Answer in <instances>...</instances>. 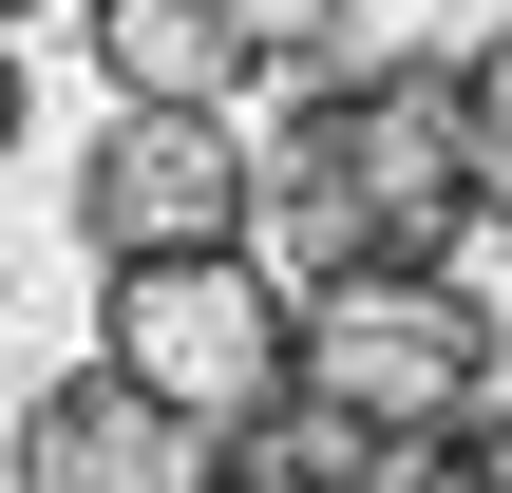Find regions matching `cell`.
Segmentation results:
<instances>
[{"label":"cell","instance_id":"cell-1","mask_svg":"<svg viewBox=\"0 0 512 493\" xmlns=\"http://www.w3.org/2000/svg\"><path fill=\"white\" fill-rule=\"evenodd\" d=\"M266 228H285V285L456 266V247L494 228V152H475V114H456V57L304 76V114L266 133Z\"/></svg>","mask_w":512,"mask_h":493},{"label":"cell","instance_id":"cell-11","mask_svg":"<svg viewBox=\"0 0 512 493\" xmlns=\"http://www.w3.org/2000/svg\"><path fill=\"white\" fill-rule=\"evenodd\" d=\"M494 228H512V209H494Z\"/></svg>","mask_w":512,"mask_h":493},{"label":"cell","instance_id":"cell-3","mask_svg":"<svg viewBox=\"0 0 512 493\" xmlns=\"http://www.w3.org/2000/svg\"><path fill=\"white\" fill-rule=\"evenodd\" d=\"M304 399L361 418L380 456L494 418V304H475V266H361V285H304Z\"/></svg>","mask_w":512,"mask_h":493},{"label":"cell","instance_id":"cell-2","mask_svg":"<svg viewBox=\"0 0 512 493\" xmlns=\"http://www.w3.org/2000/svg\"><path fill=\"white\" fill-rule=\"evenodd\" d=\"M95 361L171 418V437H285L304 418V285L266 247H190V266H95Z\"/></svg>","mask_w":512,"mask_h":493},{"label":"cell","instance_id":"cell-9","mask_svg":"<svg viewBox=\"0 0 512 493\" xmlns=\"http://www.w3.org/2000/svg\"><path fill=\"white\" fill-rule=\"evenodd\" d=\"M456 114H475V152H494V209H512V19H494V38H456Z\"/></svg>","mask_w":512,"mask_h":493},{"label":"cell","instance_id":"cell-10","mask_svg":"<svg viewBox=\"0 0 512 493\" xmlns=\"http://www.w3.org/2000/svg\"><path fill=\"white\" fill-rule=\"evenodd\" d=\"M19 19H38V0H19Z\"/></svg>","mask_w":512,"mask_h":493},{"label":"cell","instance_id":"cell-7","mask_svg":"<svg viewBox=\"0 0 512 493\" xmlns=\"http://www.w3.org/2000/svg\"><path fill=\"white\" fill-rule=\"evenodd\" d=\"M380 493H512V399L456 418V437H418V456H380Z\"/></svg>","mask_w":512,"mask_h":493},{"label":"cell","instance_id":"cell-6","mask_svg":"<svg viewBox=\"0 0 512 493\" xmlns=\"http://www.w3.org/2000/svg\"><path fill=\"white\" fill-rule=\"evenodd\" d=\"M76 57L114 114H228V76H247L228 0H76Z\"/></svg>","mask_w":512,"mask_h":493},{"label":"cell","instance_id":"cell-4","mask_svg":"<svg viewBox=\"0 0 512 493\" xmlns=\"http://www.w3.org/2000/svg\"><path fill=\"white\" fill-rule=\"evenodd\" d=\"M266 228V152L228 114H114L76 152V247L95 266H190V247H247Z\"/></svg>","mask_w":512,"mask_h":493},{"label":"cell","instance_id":"cell-5","mask_svg":"<svg viewBox=\"0 0 512 493\" xmlns=\"http://www.w3.org/2000/svg\"><path fill=\"white\" fill-rule=\"evenodd\" d=\"M19 493H209V437H171L114 361H76L19 399Z\"/></svg>","mask_w":512,"mask_h":493},{"label":"cell","instance_id":"cell-8","mask_svg":"<svg viewBox=\"0 0 512 493\" xmlns=\"http://www.w3.org/2000/svg\"><path fill=\"white\" fill-rule=\"evenodd\" d=\"M247 76H342V0H228Z\"/></svg>","mask_w":512,"mask_h":493}]
</instances>
